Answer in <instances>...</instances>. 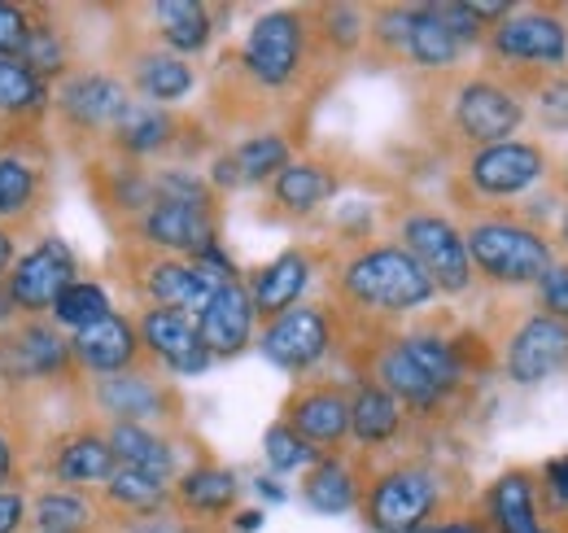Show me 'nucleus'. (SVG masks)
I'll return each instance as SVG.
<instances>
[{"mask_svg": "<svg viewBox=\"0 0 568 533\" xmlns=\"http://www.w3.org/2000/svg\"><path fill=\"white\" fill-rule=\"evenodd\" d=\"M315 280H324V302L337 320V350L355 336L403 329L407 320L437 306L433 280L389 237H372L355 245L320 241Z\"/></svg>", "mask_w": 568, "mask_h": 533, "instance_id": "nucleus-1", "label": "nucleus"}, {"mask_svg": "<svg viewBox=\"0 0 568 533\" xmlns=\"http://www.w3.org/2000/svg\"><path fill=\"white\" fill-rule=\"evenodd\" d=\"M437 433L416 429L403 438V446L385 455H363V490H358V516L372 533H416L420 525L464 512L477 503V485L468 472L450 464L437 442Z\"/></svg>", "mask_w": 568, "mask_h": 533, "instance_id": "nucleus-2", "label": "nucleus"}, {"mask_svg": "<svg viewBox=\"0 0 568 533\" xmlns=\"http://www.w3.org/2000/svg\"><path fill=\"white\" fill-rule=\"evenodd\" d=\"M412 123L416 135L442 162H455L473 149L525 132L529 105L507 92L486 70L459 67L446 74H420L412 88Z\"/></svg>", "mask_w": 568, "mask_h": 533, "instance_id": "nucleus-3", "label": "nucleus"}, {"mask_svg": "<svg viewBox=\"0 0 568 533\" xmlns=\"http://www.w3.org/2000/svg\"><path fill=\"white\" fill-rule=\"evenodd\" d=\"M477 53V70L529 105L547 83L568 79L565 4H511V13L486 31Z\"/></svg>", "mask_w": 568, "mask_h": 533, "instance_id": "nucleus-4", "label": "nucleus"}, {"mask_svg": "<svg viewBox=\"0 0 568 533\" xmlns=\"http://www.w3.org/2000/svg\"><path fill=\"white\" fill-rule=\"evenodd\" d=\"M459 232H464L477 289H490V293H529L542 280V271L556 263L551 228L534 219L525 205L464 214Z\"/></svg>", "mask_w": 568, "mask_h": 533, "instance_id": "nucleus-5", "label": "nucleus"}, {"mask_svg": "<svg viewBox=\"0 0 568 533\" xmlns=\"http://www.w3.org/2000/svg\"><path fill=\"white\" fill-rule=\"evenodd\" d=\"M556 171V153L542 135H511L486 149H473L455 162H446V201L450 214H477V210H503L525 205Z\"/></svg>", "mask_w": 568, "mask_h": 533, "instance_id": "nucleus-6", "label": "nucleus"}, {"mask_svg": "<svg viewBox=\"0 0 568 533\" xmlns=\"http://www.w3.org/2000/svg\"><path fill=\"white\" fill-rule=\"evenodd\" d=\"M381 223H385V237L398 250H407L416 266L433 280L437 298H468L477 289L459 219L446 205L416 198V193H398L381 205Z\"/></svg>", "mask_w": 568, "mask_h": 533, "instance_id": "nucleus-7", "label": "nucleus"}, {"mask_svg": "<svg viewBox=\"0 0 568 533\" xmlns=\"http://www.w3.org/2000/svg\"><path fill=\"white\" fill-rule=\"evenodd\" d=\"M481 333L495 345L498 372L511 385L534 390L551 376H568V324L542 315L529 293H495Z\"/></svg>", "mask_w": 568, "mask_h": 533, "instance_id": "nucleus-8", "label": "nucleus"}, {"mask_svg": "<svg viewBox=\"0 0 568 533\" xmlns=\"http://www.w3.org/2000/svg\"><path fill=\"white\" fill-rule=\"evenodd\" d=\"M363 58H372L376 67L412 70L420 79L459 70L468 49L437 18V4H367Z\"/></svg>", "mask_w": 568, "mask_h": 533, "instance_id": "nucleus-9", "label": "nucleus"}, {"mask_svg": "<svg viewBox=\"0 0 568 533\" xmlns=\"http://www.w3.org/2000/svg\"><path fill=\"white\" fill-rule=\"evenodd\" d=\"M74 394L88 402L97 424H149L166 433H180L189 424V402L180 394V385L153 363L128 368L119 376H101V381H79Z\"/></svg>", "mask_w": 568, "mask_h": 533, "instance_id": "nucleus-10", "label": "nucleus"}, {"mask_svg": "<svg viewBox=\"0 0 568 533\" xmlns=\"http://www.w3.org/2000/svg\"><path fill=\"white\" fill-rule=\"evenodd\" d=\"M136 97L128 92V83L105 67H74L67 79L53 83V101L49 114L58 123V132L67 135L74 149H92L101 153L110 132L119 128V119L128 114Z\"/></svg>", "mask_w": 568, "mask_h": 533, "instance_id": "nucleus-11", "label": "nucleus"}, {"mask_svg": "<svg viewBox=\"0 0 568 533\" xmlns=\"http://www.w3.org/2000/svg\"><path fill=\"white\" fill-rule=\"evenodd\" d=\"M79 372L71 359V336L53 320H13L0 329V390H74Z\"/></svg>", "mask_w": 568, "mask_h": 533, "instance_id": "nucleus-12", "label": "nucleus"}, {"mask_svg": "<svg viewBox=\"0 0 568 533\" xmlns=\"http://www.w3.org/2000/svg\"><path fill=\"white\" fill-rule=\"evenodd\" d=\"M53 189V153L36 128H18L0 144V228L22 232L36 228L49 210Z\"/></svg>", "mask_w": 568, "mask_h": 533, "instance_id": "nucleus-13", "label": "nucleus"}, {"mask_svg": "<svg viewBox=\"0 0 568 533\" xmlns=\"http://www.w3.org/2000/svg\"><path fill=\"white\" fill-rule=\"evenodd\" d=\"M119 280L128 284V293L141 306H162V311H184V315H202L206 302L214 298V284L197 271L193 259H171V254H153L141 245H123L119 250Z\"/></svg>", "mask_w": 568, "mask_h": 533, "instance_id": "nucleus-14", "label": "nucleus"}, {"mask_svg": "<svg viewBox=\"0 0 568 533\" xmlns=\"http://www.w3.org/2000/svg\"><path fill=\"white\" fill-rule=\"evenodd\" d=\"M276 420H284L315 455L351 451V376L315 372L293 381Z\"/></svg>", "mask_w": 568, "mask_h": 533, "instance_id": "nucleus-15", "label": "nucleus"}, {"mask_svg": "<svg viewBox=\"0 0 568 533\" xmlns=\"http://www.w3.org/2000/svg\"><path fill=\"white\" fill-rule=\"evenodd\" d=\"M267 363H276L293 381L324 372V363L337 354V320L328 311V302H297L293 311H284L281 320L263 324L258 341Z\"/></svg>", "mask_w": 568, "mask_h": 533, "instance_id": "nucleus-16", "label": "nucleus"}, {"mask_svg": "<svg viewBox=\"0 0 568 533\" xmlns=\"http://www.w3.org/2000/svg\"><path fill=\"white\" fill-rule=\"evenodd\" d=\"M219 228H223V201L197 205V201L158 198L123 232V245H141V250L171 254V259H197L219 245Z\"/></svg>", "mask_w": 568, "mask_h": 533, "instance_id": "nucleus-17", "label": "nucleus"}, {"mask_svg": "<svg viewBox=\"0 0 568 533\" xmlns=\"http://www.w3.org/2000/svg\"><path fill=\"white\" fill-rule=\"evenodd\" d=\"M79 280V259L62 237H40L27 254L13 259V271L4 275V298L13 306V320H49L58 298Z\"/></svg>", "mask_w": 568, "mask_h": 533, "instance_id": "nucleus-18", "label": "nucleus"}, {"mask_svg": "<svg viewBox=\"0 0 568 533\" xmlns=\"http://www.w3.org/2000/svg\"><path fill=\"white\" fill-rule=\"evenodd\" d=\"M346 189V171L337 158L324 153H297L281 175L263 189L258 214L276 219V223H311L324 205H333V198Z\"/></svg>", "mask_w": 568, "mask_h": 533, "instance_id": "nucleus-19", "label": "nucleus"}, {"mask_svg": "<svg viewBox=\"0 0 568 533\" xmlns=\"http://www.w3.org/2000/svg\"><path fill=\"white\" fill-rule=\"evenodd\" d=\"M114 74L128 83V92H132L136 101H144V105H162V110L184 105V101L197 92V79H202L189 58H180V53L153 44V40L141 36V31L128 36Z\"/></svg>", "mask_w": 568, "mask_h": 533, "instance_id": "nucleus-20", "label": "nucleus"}, {"mask_svg": "<svg viewBox=\"0 0 568 533\" xmlns=\"http://www.w3.org/2000/svg\"><path fill=\"white\" fill-rule=\"evenodd\" d=\"M193 128H197V123L180 119L175 110L132 101L128 114L119 119V128L105 140V149H110V153H123V158H136L144 167H149L153 158H158L162 167H171V162H184V167H189V158L197 153Z\"/></svg>", "mask_w": 568, "mask_h": 533, "instance_id": "nucleus-21", "label": "nucleus"}, {"mask_svg": "<svg viewBox=\"0 0 568 533\" xmlns=\"http://www.w3.org/2000/svg\"><path fill=\"white\" fill-rule=\"evenodd\" d=\"M40 476H49V485H67V490H101L119 464H114V451L105 442V429L97 420H79L71 429L53 433L44 446H40Z\"/></svg>", "mask_w": 568, "mask_h": 533, "instance_id": "nucleus-22", "label": "nucleus"}, {"mask_svg": "<svg viewBox=\"0 0 568 533\" xmlns=\"http://www.w3.org/2000/svg\"><path fill=\"white\" fill-rule=\"evenodd\" d=\"M88 184H92L97 210L110 219V228L119 237L158 201L153 167H144L136 158H123V153H110V149H101V153L88 158Z\"/></svg>", "mask_w": 568, "mask_h": 533, "instance_id": "nucleus-23", "label": "nucleus"}, {"mask_svg": "<svg viewBox=\"0 0 568 533\" xmlns=\"http://www.w3.org/2000/svg\"><path fill=\"white\" fill-rule=\"evenodd\" d=\"M136 336H141L144 359L153 368H162L171 381L175 376H202L211 372V354L197 336V320L184 315V311H162V306H136L132 315Z\"/></svg>", "mask_w": 568, "mask_h": 533, "instance_id": "nucleus-24", "label": "nucleus"}, {"mask_svg": "<svg viewBox=\"0 0 568 533\" xmlns=\"http://www.w3.org/2000/svg\"><path fill=\"white\" fill-rule=\"evenodd\" d=\"M315 275H320V241H297V245L281 250L272 263L254 266L245 275V289H250L258 329L281 320L284 311H293L297 302H306V289H311Z\"/></svg>", "mask_w": 568, "mask_h": 533, "instance_id": "nucleus-25", "label": "nucleus"}, {"mask_svg": "<svg viewBox=\"0 0 568 533\" xmlns=\"http://www.w3.org/2000/svg\"><path fill=\"white\" fill-rule=\"evenodd\" d=\"M236 503H241V476H236L232 467L219 464L214 455L193 460V464L171 481V507H175V516L189 521V525L214 530V525L232 521Z\"/></svg>", "mask_w": 568, "mask_h": 533, "instance_id": "nucleus-26", "label": "nucleus"}, {"mask_svg": "<svg viewBox=\"0 0 568 533\" xmlns=\"http://www.w3.org/2000/svg\"><path fill=\"white\" fill-rule=\"evenodd\" d=\"M71 336V359H74V372L79 381H101V376H119L128 368H141L149 363L141 350V336H136V324L132 315L123 311H110L105 320L79 329Z\"/></svg>", "mask_w": 568, "mask_h": 533, "instance_id": "nucleus-27", "label": "nucleus"}, {"mask_svg": "<svg viewBox=\"0 0 568 533\" xmlns=\"http://www.w3.org/2000/svg\"><path fill=\"white\" fill-rule=\"evenodd\" d=\"M197 336H202V345H206V354H211L214 363L241 359L258 341V315H254L245 275L232 280V284H223V289H214L206 311L197 315Z\"/></svg>", "mask_w": 568, "mask_h": 533, "instance_id": "nucleus-28", "label": "nucleus"}, {"mask_svg": "<svg viewBox=\"0 0 568 533\" xmlns=\"http://www.w3.org/2000/svg\"><path fill=\"white\" fill-rule=\"evenodd\" d=\"M477 507L495 533H556V525L538 507V467L529 464L498 472L477 494Z\"/></svg>", "mask_w": 568, "mask_h": 533, "instance_id": "nucleus-29", "label": "nucleus"}, {"mask_svg": "<svg viewBox=\"0 0 568 533\" xmlns=\"http://www.w3.org/2000/svg\"><path fill=\"white\" fill-rule=\"evenodd\" d=\"M141 36H149L153 44L180 53V58H197L206 53L214 40V18L219 9L214 4H202V0H158V4H144L141 9Z\"/></svg>", "mask_w": 568, "mask_h": 533, "instance_id": "nucleus-30", "label": "nucleus"}, {"mask_svg": "<svg viewBox=\"0 0 568 533\" xmlns=\"http://www.w3.org/2000/svg\"><path fill=\"white\" fill-rule=\"evenodd\" d=\"M412 433V420L398 402L372 381H351V451L355 455H385L403 446Z\"/></svg>", "mask_w": 568, "mask_h": 533, "instance_id": "nucleus-31", "label": "nucleus"}, {"mask_svg": "<svg viewBox=\"0 0 568 533\" xmlns=\"http://www.w3.org/2000/svg\"><path fill=\"white\" fill-rule=\"evenodd\" d=\"M105 442L114 451V464L128 472H144L162 485H171L184 472V451H180V433L166 429H149V424H101Z\"/></svg>", "mask_w": 568, "mask_h": 533, "instance_id": "nucleus-32", "label": "nucleus"}, {"mask_svg": "<svg viewBox=\"0 0 568 533\" xmlns=\"http://www.w3.org/2000/svg\"><path fill=\"white\" fill-rule=\"evenodd\" d=\"M358 490H363V455L355 451H337V455H320L311 467H302L297 494L311 512L320 516H346L358 507Z\"/></svg>", "mask_w": 568, "mask_h": 533, "instance_id": "nucleus-33", "label": "nucleus"}, {"mask_svg": "<svg viewBox=\"0 0 568 533\" xmlns=\"http://www.w3.org/2000/svg\"><path fill=\"white\" fill-rule=\"evenodd\" d=\"M105 521L110 516H105L97 490L44 485L31 499V525H36V533H101Z\"/></svg>", "mask_w": 568, "mask_h": 533, "instance_id": "nucleus-34", "label": "nucleus"}, {"mask_svg": "<svg viewBox=\"0 0 568 533\" xmlns=\"http://www.w3.org/2000/svg\"><path fill=\"white\" fill-rule=\"evenodd\" d=\"M227 158H232V171H236V189H267L297 158V135L284 132V128L250 132L227 149Z\"/></svg>", "mask_w": 568, "mask_h": 533, "instance_id": "nucleus-35", "label": "nucleus"}, {"mask_svg": "<svg viewBox=\"0 0 568 533\" xmlns=\"http://www.w3.org/2000/svg\"><path fill=\"white\" fill-rule=\"evenodd\" d=\"M27 70H36L49 88L58 79H67L74 70V40L71 27L62 22L58 9H44V4H31V36H27V49L18 58Z\"/></svg>", "mask_w": 568, "mask_h": 533, "instance_id": "nucleus-36", "label": "nucleus"}, {"mask_svg": "<svg viewBox=\"0 0 568 533\" xmlns=\"http://www.w3.org/2000/svg\"><path fill=\"white\" fill-rule=\"evenodd\" d=\"M101 507L110 521H149V516H162V512H175L171 507V485L144 476V472H128L119 467L101 490H97Z\"/></svg>", "mask_w": 568, "mask_h": 533, "instance_id": "nucleus-37", "label": "nucleus"}, {"mask_svg": "<svg viewBox=\"0 0 568 533\" xmlns=\"http://www.w3.org/2000/svg\"><path fill=\"white\" fill-rule=\"evenodd\" d=\"M53 88L22 62H0V128H40L49 119Z\"/></svg>", "mask_w": 568, "mask_h": 533, "instance_id": "nucleus-38", "label": "nucleus"}, {"mask_svg": "<svg viewBox=\"0 0 568 533\" xmlns=\"http://www.w3.org/2000/svg\"><path fill=\"white\" fill-rule=\"evenodd\" d=\"M110 311H114V302H110V289H105V284H97V280H74L71 289L58 298V306H53L49 320H53L62 333H79V329L105 320Z\"/></svg>", "mask_w": 568, "mask_h": 533, "instance_id": "nucleus-39", "label": "nucleus"}, {"mask_svg": "<svg viewBox=\"0 0 568 533\" xmlns=\"http://www.w3.org/2000/svg\"><path fill=\"white\" fill-rule=\"evenodd\" d=\"M263 455H267L272 476H281V472H302V467H311L320 460L284 420H272V424H267V433H263Z\"/></svg>", "mask_w": 568, "mask_h": 533, "instance_id": "nucleus-40", "label": "nucleus"}, {"mask_svg": "<svg viewBox=\"0 0 568 533\" xmlns=\"http://www.w3.org/2000/svg\"><path fill=\"white\" fill-rule=\"evenodd\" d=\"M529 302L551 315V320H565L568 324V254H560L556 263L542 271V280L529 289Z\"/></svg>", "mask_w": 568, "mask_h": 533, "instance_id": "nucleus-41", "label": "nucleus"}, {"mask_svg": "<svg viewBox=\"0 0 568 533\" xmlns=\"http://www.w3.org/2000/svg\"><path fill=\"white\" fill-rule=\"evenodd\" d=\"M31 36V4H4L0 0V62H18Z\"/></svg>", "mask_w": 568, "mask_h": 533, "instance_id": "nucleus-42", "label": "nucleus"}, {"mask_svg": "<svg viewBox=\"0 0 568 533\" xmlns=\"http://www.w3.org/2000/svg\"><path fill=\"white\" fill-rule=\"evenodd\" d=\"M22 472H27L22 442L13 433V420L0 415V490H22Z\"/></svg>", "mask_w": 568, "mask_h": 533, "instance_id": "nucleus-43", "label": "nucleus"}, {"mask_svg": "<svg viewBox=\"0 0 568 533\" xmlns=\"http://www.w3.org/2000/svg\"><path fill=\"white\" fill-rule=\"evenodd\" d=\"M416 533H495V530H490V521L481 516V507L473 503V507H464V512H450V516L428 521V525H420Z\"/></svg>", "mask_w": 568, "mask_h": 533, "instance_id": "nucleus-44", "label": "nucleus"}, {"mask_svg": "<svg viewBox=\"0 0 568 533\" xmlns=\"http://www.w3.org/2000/svg\"><path fill=\"white\" fill-rule=\"evenodd\" d=\"M538 490H542L547 503L568 507V455H556V460L538 464Z\"/></svg>", "mask_w": 568, "mask_h": 533, "instance_id": "nucleus-45", "label": "nucleus"}, {"mask_svg": "<svg viewBox=\"0 0 568 533\" xmlns=\"http://www.w3.org/2000/svg\"><path fill=\"white\" fill-rule=\"evenodd\" d=\"M31 525V499L22 490H0V533H22Z\"/></svg>", "mask_w": 568, "mask_h": 533, "instance_id": "nucleus-46", "label": "nucleus"}, {"mask_svg": "<svg viewBox=\"0 0 568 533\" xmlns=\"http://www.w3.org/2000/svg\"><path fill=\"white\" fill-rule=\"evenodd\" d=\"M551 245H556V259L568 254V189H560L556 201V219H551Z\"/></svg>", "mask_w": 568, "mask_h": 533, "instance_id": "nucleus-47", "label": "nucleus"}, {"mask_svg": "<svg viewBox=\"0 0 568 533\" xmlns=\"http://www.w3.org/2000/svg\"><path fill=\"white\" fill-rule=\"evenodd\" d=\"M227 525H232V533H258L263 530V512H258V507H245V512L236 507Z\"/></svg>", "mask_w": 568, "mask_h": 533, "instance_id": "nucleus-48", "label": "nucleus"}, {"mask_svg": "<svg viewBox=\"0 0 568 533\" xmlns=\"http://www.w3.org/2000/svg\"><path fill=\"white\" fill-rule=\"evenodd\" d=\"M13 259H18V241H13L9 228H0V284H4V275L13 271Z\"/></svg>", "mask_w": 568, "mask_h": 533, "instance_id": "nucleus-49", "label": "nucleus"}, {"mask_svg": "<svg viewBox=\"0 0 568 533\" xmlns=\"http://www.w3.org/2000/svg\"><path fill=\"white\" fill-rule=\"evenodd\" d=\"M254 490H258L267 503H284V499H288V490H284L276 476H254Z\"/></svg>", "mask_w": 568, "mask_h": 533, "instance_id": "nucleus-50", "label": "nucleus"}, {"mask_svg": "<svg viewBox=\"0 0 568 533\" xmlns=\"http://www.w3.org/2000/svg\"><path fill=\"white\" fill-rule=\"evenodd\" d=\"M171 533H219V530H206V525H189V521H180Z\"/></svg>", "mask_w": 568, "mask_h": 533, "instance_id": "nucleus-51", "label": "nucleus"}, {"mask_svg": "<svg viewBox=\"0 0 568 533\" xmlns=\"http://www.w3.org/2000/svg\"><path fill=\"white\" fill-rule=\"evenodd\" d=\"M4 135H9V128H0V144H4Z\"/></svg>", "mask_w": 568, "mask_h": 533, "instance_id": "nucleus-52", "label": "nucleus"}]
</instances>
